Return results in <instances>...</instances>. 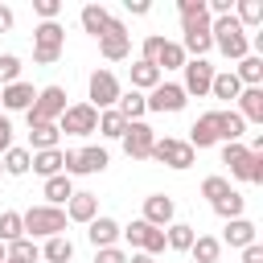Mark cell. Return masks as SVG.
Wrapping results in <instances>:
<instances>
[{"label":"cell","mask_w":263,"mask_h":263,"mask_svg":"<svg viewBox=\"0 0 263 263\" xmlns=\"http://www.w3.org/2000/svg\"><path fill=\"white\" fill-rule=\"evenodd\" d=\"M185 103H189V95L181 90V82H160V86H152L148 95H144V107L148 111H156V115H177V111H185Z\"/></svg>","instance_id":"cell-10"},{"label":"cell","mask_w":263,"mask_h":263,"mask_svg":"<svg viewBox=\"0 0 263 263\" xmlns=\"http://www.w3.org/2000/svg\"><path fill=\"white\" fill-rule=\"evenodd\" d=\"M242 263H263V247H259V242L242 247Z\"/></svg>","instance_id":"cell-49"},{"label":"cell","mask_w":263,"mask_h":263,"mask_svg":"<svg viewBox=\"0 0 263 263\" xmlns=\"http://www.w3.org/2000/svg\"><path fill=\"white\" fill-rule=\"evenodd\" d=\"M193 152H201V148H214L218 144V111H205V115H197L193 119V127H189V140H185Z\"/></svg>","instance_id":"cell-15"},{"label":"cell","mask_w":263,"mask_h":263,"mask_svg":"<svg viewBox=\"0 0 263 263\" xmlns=\"http://www.w3.org/2000/svg\"><path fill=\"white\" fill-rule=\"evenodd\" d=\"M242 136H247V123H242V115H238L234 107L218 111V144H242Z\"/></svg>","instance_id":"cell-20"},{"label":"cell","mask_w":263,"mask_h":263,"mask_svg":"<svg viewBox=\"0 0 263 263\" xmlns=\"http://www.w3.org/2000/svg\"><path fill=\"white\" fill-rule=\"evenodd\" d=\"M12 148V119L8 115H0V156Z\"/></svg>","instance_id":"cell-46"},{"label":"cell","mask_w":263,"mask_h":263,"mask_svg":"<svg viewBox=\"0 0 263 263\" xmlns=\"http://www.w3.org/2000/svg\"><path fill=\"white\" fill-rule=\"evenodd\" d=\"M234 78L242 86H263V58L259 53H247L238 66H234Z\"/></svg>","instance_id":"cell-26"},{"label":"cell","mask_w":263,"mask_h":263,"mask_svg":"<svg viewBox=\"0 0 263 263\" xmlns=\"http://www.w3.org/2000/svg\"><path fill=\"white\" fill-rule=\"evenodd\" d=\"M251 185H263V152H251Z\"/></svg>","instance_id":"cell-48"},{"label":"cell","mask_w":263,"mask_h":263,"mask_svg":"<svg viewBox=\"0 0 263 263\" xmlns=\"http://www.w3.org/2000/svg\"><path fill=\"white\" fill-rule=\"evenodd\" d=\"M238 90H242V82L234 78V70H222V74H214V82H210V95L222 99V103H234Z\"/></svg>","instance_id":"cell-27"},{"label":"cell","mask_w":263,"mask_h":263,"mask_svg":"<svg viewBox=\"0 0 263 263\" xmlns=\"http://www.w3.org/2000/svg\"><path fill=\"white\" fill-rule=\"evenodd\" d=\"M177 45L185 49V58H205L214 49V41H210V12L181 16V41Z\"/></svg>","instance_id":"cell-4"},{"label":"cell","mask_w":263,"mask_h":263,"mask_svg":"<svg viewBox=\"0 0 263 263\" xmlns=\"http://www.w3.org/2000/svg\"><path fill=\"white\" fill-rule=\"evenodd\" d=\"M189 255H193V263H218L222 242H218L214 234H197V238H193V247H189Z\"/></svg>","instance_id":"cell-35"},{"label":"cell","mask_w":263,"mask_h":263,"mask_svg":"<svg viewBox=\"0 0 263 263\" xmlns=\"http://www.w3.org/2000/svg\"><path fill=\"white\" fill-rule=\"evenodd\" d=\"M226 193H230V181H226V177H205V181H201V197H205L210 205H214L218 197H226Z\"/></svg>","instance_id":"cell-42"},{"label":"cell","mask_w":263,"mask_h":263,"mask_svg":"<svg viewBox=\"0 0 263 263\" xmlns=\"http://www.w3.org/2000/svg\"><path fill=\"white\" fill-rule=\"evenodd\" d=\"M33 99H37V90H33V82H12V86H0V107L4 111H29L33 107Z\"/></svg>","instance_id":"cell-17"},{"label":"cell","mask_w":263,"mask_h":263,"mask_svg":"<svg viewBox=\"0 0 263 263\" xmlns=\"http://www.w3.org/2000/svg\"><path fill=\"white\" fill-rule=\"evenodd\" d=\"M99 218V197L95 193H74L70 201H66V222H95Z\"/></svg>","instance_id":"cell-22"},{"label":"cell","mask_w":263,"mask_h":263,"mask_svg":"<svg viewBox=\"0 0 263 263\" xmlns=\"http://www.w3.org/2000/svg\"><path fill=\"white\" fill-rule=\"evenodd\" d=\"M66 107H70V103H66V90H62V86H41L37 99H33V107L25 111V115H29V127H33V123H58Z\"/></svg>","instance_id":"cell-6"},{"label":"cell","mask_w":263,"mask_h":263,"mask_svg":"<svg viewBox=\"0 0 263 263\" xmlns=\"http://www.w3.org/2000/svg\"><path fill=\"white\" fill-rule=\"evenodd\" d=\"M21 82V58L16 53H0V86Z\"/></svg>","instance_id":"cell-41"},{"label":"cell","mask_w":263,"mask_h":263,"mask_svg":"<svg viewBox=\"0 0 263 263\" xmlns=\"http://www.w3.org/2000/svg\"><path fill=\"white\" fill-rule=\"evenodd\" d=\"M62 49H66V29L58 21H41L33 29V62L37 66H53L62 58Z\"/></svg>","instance_id":"cell-3"},{"label":"cell","mask_w":263,"mask_h":263,"mask_svg":"<svg viewBox=\"0 0 263 263\" xmlns=\"http://www.w3.org/2000/svg\"><path fill=\"white\" fill-rule=\"evenodd\" d=\"M218 242H226V247H238V251H242V247L259 242V230H255V222H251V218H230Z\"/></svg>","instance_id":"cell-19"},{"label":"cell","mask_w":263,"mask_h":263,"mask_svg":"<svg viewBox=\"0 0 263 263\" xmlns=\"http://www.w3.org/2000/svg\"><path fill=\"white\" fill-rule=\"evenodd\" d=\"M21 226H25V238L66 234V210H58V205H33V210L21 214Z\"/></svg>","instance_id":"cell-2"},{"label":"cell","mask_w":263,"mask_h":263,"mask_svg":"<svg viewBox=\"0 0 263 263\" xmlns=\"http://www.w3.org/2000/svg\"><path fill=\"white\" fill-rule=\"evenodd\" d=\"M185 62H189V58H185V49H181L177 41H168V37H164V45H160V53H156V62H152V66L164 74V70H181Z\"/></svg>","instance_id":"cell-29"},{"label":"cell","mask_w":263,"mask_h":263,"mask_svg":"<svg viewBox=\"0 0 263 263\" xmlns=\"http://www.w3.org/2000/svg\"><path fill=\"white\" fill-rule=\"evenodd\" d=\"M177 12L181 16H197V12H205V0H177Z\"/></svg>","instance_id":"cell-47"},{"label":"cell","mask_w":263,"mask_h":263,"mask_svg":"<svg viewBox=\"0 0 263 263\" xmlns=\"http://www.w3.org/2000/svg\"><path fill=\"white\" fill-rule=\"evenodd\" d=\"M41 259H49V263H70V259H74V242H70L66 234H53V238H45Z\"/></svg>","instance_id":"cell-34"},{"label":"cell","mask_w":263,"mask_h":263,"mask_svg":"<svg viewBox=\"0 0 263 263\" xmlns=\"http://www.w3.org/2000/svg\"><path fill=\"white\" fill-rule=\"evenodd\" d=\"M115 111H119L127 123H136V119H144V115H148V107H144V95H140V90H123V95H119V103H115Z\"/></svg>","instance_id":"cell-30"},{"label":"cell","mask_w":263,"mask_h":263,"mask_svg":"<svg viewBox=\"0 0 263 263\" xmlns=\"http://www.w3.org/2000/svg\"><path fill=\"white\" fill-rule=\"evenodd\" d=\"M41 193H45V205H58V210H62V205L74 197V181H70L66 173H58V177H49V181H45V189H41Z\"/></svg>","instance_id":"cell-24"},{"label":"cell","mask_w":263,"mask_h":263,"mask_svg":"<svg viewBox=\"0 0 263 263\" xmlns=\"http://www.w3.org/2000/svg\"><path fill=\"white\" fill-rule=\"evenodd\" d=\"M0 173H4V164H0Z\"/></svg>","instance_id":"cell-54"},{"label":"cell","mask_w":263,"mask_h":263,"mask_svg":"<svg viewBox=\"0 0 263 263\" xmlns=\"http://www.w3.org/2000/svg\"><path fill=\"white\" fill-rule=\"evenodd\" d=\"M119 144H123V152H127L132 160H148V156H152V144H156V132H152L144 119H136V123L123 127Z\"/></svg>","instance_id":"cell-12"},{"label":"cell","mask_w":263,"mask_h":263,"mask_svg":"<svg viewBox=\"0 0 263 263\" xmlns=\"http://www.w3.org/2000/svg\"><path fill=\"white\" fill-rule=\"evenodd\" d=\"M123 127H127V119L111 107V111H99V136H107V140H119L123 136Z\"/></svg>","instance_id":"cell-38"},{"label":"cell","mask_w":263,"mask_h":263,"mask_svg":"<svg viewBox=\"0 0 263 263\" xmlns=\"http://www.w3.org/2000/svg\"><path fill=\"white\" fill-rule=\"evenodd\" d=\"M193 238H197V230H193L189 222H173V226H164V247H173V251H189Z\"/></svg>","instance_id":"cell-33"},{"label":"cell","mask_w":263,"mask_h":263,"mask_svg":"<svg viewBox=\"0 0 263 263\" xmlns=\"http://www.w3.org/2000/svg\"><path fill=\"white\" fill-rule=\"evenodd\" d=\"M37 177H58L62 173V148H49V152H33V164H29Z\"/></svg>","instance_id":"cell-32"},{"label":"cell","mask_w":263,"mask_h":263,"mask_svg":"<svg viewBox=\"0 0 263 263\" xmlns=\"http://www.w3.org/2000/svg\"><path fill=\"white\" fill-rule=\"evenodd\" d=\"M148 160H160V164H168V168H189L193 160H197V152L185 144V140H177V136H164V140H156L152 144V156Z\"/></svg>","instance_id":"cell-11"},{"label":"cell","mask_w":263,"mask_h":263,"mask_svg":"<svg viewBox=\"0 0 263 263\" xmlns=\"http://www.w3.org/2000/svg\"><path fill=\"white\" fill-rule=\"evenodd\" d=\"M181 70H185V82H181V90H185V95H197V99H205V95H210V82H214V74H218V70L210 66V58H189Z\"/></svg>","instance_id":"cell-13"},{"label":"cell","mask_w":263,"mask_h":263,"mask_svg":"<svg viewBox=\"0 0 263 263\" xmlns=\"http://www.w3.org/2000/svg\"><path fill=\"white\" fill-rule=\"evenodd\" d=\"M210 41H214V49L222 53V58H230V62H242L247 53H251V37H247V29L226 12V16H210Z\"/></svg>","instance_id":"cell-1"},{"label":"cell","mask_w":263,"mask_h":263,"mask_svg":"<svg viewBox=\"0 0 263 263\" xmlns=\"http://www.w3.org/2000/svg\"><path fill=\"white\" fill-rule=\"evenodd\" d=\"M58 132H66V136H95L99 132V111L90 103H70L62 111V119H58Z\"/></svg>","instance_id":"cell-7"},{"label":"cell","mask_w":263,"mask_h":263,"mask_svg":"<svg viewBox=\"0 0 263 263\" xmlns=\"http://www.w3.org/2000/svg\"><path fill=\"white\" fill-rule=\"evenodd\" d=\"M123 8H127L132 16H144V12L152 8V4H148V0H123Z\"/></svg>","instance_id":"cell-50"},{"label":"cell","mask_w":263,"mask_h":263,"mask_svg":"<svg viewBox=\"0 0 263 263\" xmlns=\"http://www.w3.org/2000/svg\"><path fill=\"white\" fill-rule=\"evenodd\" d=\"M230 16H234L242 29H255V25H263V0H238Z\"/></svg>","instance_id":"cell-36"},{"label":"cell","mask_w":263,"mask_h":263,"mask_svg":"<svg viewBox=\"0 0 263 263\" xmlns=\"http://www.w3.org/2000/svg\"><path fill=\"white\" fill-rule=\"evenodd\" d=\"M0 164H4V173H8V177H25V173H29V164H33V152L12 144V148L0 156Z\"/></svg>","instance_id":"cell-31"},{"label":"cell","mask_w":263,"mask_h":263,"mask_svg":"<svg viewBox=\"0 0 263 263\" xmlns=\"http://www.w3.org/2000/svg\"><path fill=\"white\" fill-rule=\"evenodd\" d=\"M58 140H62L58 123H33L29 127V152H49V148H58Z\"/></svg>","instance_id":"cell-23"},{"label":"cell","mask_w":263,"mask_h":263,"mask_svg":"<svg viewBox=\"0 0 263 263\" xmlns=\"http://www.w3.org/2000/svg\"><path fill=\"white\" fill-rule=\"evenodd\" d=\"M160 45H164V37H160V33H152V37H144V53H140V62H156V53H160Z\"/></svg>","instance_id":"cell-44"},{"label":"cell","mask_w":263,"mask_h":263,"mask_svg":"<svg viewBox=\"0 0 263 263\" xmlns=\"http://www.w3.org/2000/svg\"><path fill=\"white\" fill-rule=\"evenodd\" d=\"M8 259L12 263H37L41 259V247L33 238H16V242H8Z\"/></svg>","instance_id":"cell-39"},{"label":"cell","mask_w":263,"mask_h":263,"mask_svg":"<svg viewBox=\"0 0 263 263\" xmlns=\"http://www.w3.org/2000/svg\"><path fill=\"white\" fill-rule=\"evenodd\" d=\"M16 238H25L21 214H16V210H4V214H0V242L8 247V242H16Z\"/></svg>","instance_id":"cell-40"},{"label":"cell","mask_w":263,"mask_h":263,"mask_svg":"<svg viewBox=\"0 0 263 263\" xmlns=\"http://www.w3.org/2000/svg\"><path fill=\"white\" fill-rule=\"evenodd\" d=\"M222 164H230L234 181H247L251 177V148L247 144H222Z\"/></svg>","instance_id":"cell-21"},{"label":"cell","mask_w":263,"mask_h":263,"mask_svg":"<svg viewBox=\"0 0 263 263\" xmlns=\"http://www.w3.org/2000/svg\"><path fill=\"white\" fill-rule=\"evenodd\" d=\"M99 53H103L107 62H123V58L132 53V33H127V25H123L119 16L107 21V29H103V37H99Z\"/></svg>","instance_id":"cell-8"},{"label":"cell","mask_w":263,"mask_h":263,"mask_svg":"<svg viewBox=\"0 0 263 263\" xmlns=\"http://www.w3.org/2000/svg\"><path fill=\"white\" fill-rule=\"evenodd\" d=\"M86 95H90V107H95V111H111L123 90H119V78H115L111 70H95L90 82H86Z\"/></svg>","instance_id":"cell-9"},{"label":"cell","mask_w":263,"mask_h":263,"mask_svg":"<svg viewBox=\"0 0 263 263\" xmlns=\"http://www.w3.org/2000/svg\"><path fill=\"white\" fill-rule=\"evenodd\" d=\"M164 82V74L152 66V62H132V90H152V86H160Z\"/></svg>","instance_id":"cell-25"},{"label":"cell","mask_w":263,"mask_h":263,"mask_svg":"<svg viewBox=\"0 0 263 263\" xmlns=\"http://www.w3.org/2000/svg\"><path fill=\"white\" fill-rule=\"evenodd\" d=\"M119 230H123V226H119L115 218H107V214H99L95 222H86V238H90V247H95V251L115 247V242H119Z\"/></svg>","instance_id":"cell-16"},{"label":"cell","mask_w":263,"mask_h":263,"mask_svg":"<svg viewBox=\"0 0 263 263\" xmlns=\"http://www.w3.org/2000/svg\"><path fill=\"white\" fill-rule=\"evenodd\" d=\"M33 12L41 21H58L62 16V0H33Z\"/></svg>","instance_id":"cell-43"},{"label":"cell","mask_w":263,"mask_h":263,"mask_svg":"<svg viewBox=\"0 0 263 263\" xmlns=\"http://www.w3.org/2000/svg\"><path fill=\"white\" fill-rule=\"evenodd\" d=\"M127 263H156L152 255H144V251H136V255H127Z\"/></svg>","instance_id":"cell-52"},{"label":"cell","mask_w":263,"mask_h":263,"mask_svg":"<svg viewBox=\"0 0 263 263\" xmlns=\"http://www.w3.org/2000/svg\"><path fill=\"white\" fill-rule=\"evenodd\" d=\"M173 218H177V201L173 197H164V193H148L144 197V222L148 226L164 230V226H173Z\"/></svg>","instance_id":"cell-14"},{"label":"cell","mask_w":263,"mask_h":263,"mask_svg":"<svg viewBox=\"0 0 263 263\" xmlns=\"http://www.w3.org/2000/svg\"><path fill=\"white\" fill-rule=\"evenodd\" d=\"M234 111L242 115V123H263V86H242L234 99Z\"/></svg>","instance_id":"cell-18"},{"label":"cell","mask_w":263,"mask_h":263,"mask_svg":"<svg viewBox=\"0 0 263 263\" xmlns=\"http://www.w3.org/2000/svg\"><path fill=\"white\" fill-rule=\"evenodd\" d=\"M95 263H127V251H119V247H103V251H95Z\"/></svg>","instance_id":"cell-45"},{"label":"cell","mask_w":263,"mask_h":263,"mask_svg":"<svg viewBox=\"0 0 263 263\" xmlns=\"http://www.w3.org/2000/svg\"><path fill=\"white\" fill-rule=\"evenodd\" d=\"M78 21H82V29H86L90 37H103V29H107V21H111V12H107L103 4H86V8L78 12Z\"/></svg>","instance_id":"cell-28"},{"label":"cell","mask_w":263,"mask_h":263,"mask_svg":"<svg viewBox=\"0 0 263 263\" xmlns=\"http://www.w3.org/2000/svg\"><path fill=\"white\" fill-rule=\"evenodd\" d=\"M242 210H247V197H242L238 189H230L226 197H218V201H214V214H218L222 222H230V218H242Z\"/></svg>","instance_id":"cell-37"},{"label":"cell","mask_w":263,"mask_h":263,"mask_svg":"<svg viewBox=\"0 0 263 263\" xmlns=\"http://www.w3.org/2000/svg\"><path fill=\"white\" fill-rule=\"evenodd\" d=\"M111 164L107 148L90 144V148H78V152H62V173L66 177H90V173H103Z\"/></svg>","instance_id":"cell-5"},{"label":"cell","mask_w":263,"mask_h":263,"mask_svg":"<svg viewBox=\"0 0 263 263\" xmlns=\"http://www.w3.org/2000/svg\"><path fill=\"white\" fill-rule=\"evenodd\" d=\"M12 21H16V16H12V8H8V4H0V33H8V29H12Z\"/></svg>","instance_id":"cell-51"},{"label":"cell","mask_w":263,"mask_h":263,"mask_svg":"<svg viewBox=\"0 0 263 263\" xmlns=\"http://www.w3.org/2000/svg\"><path fill=\"white\" fill-rule=\"evenodd\" d=\"M4 259H8V247H4V242H0V263H4Z\"/></svg>","instance_id":"cell-53"}]
</instances>
